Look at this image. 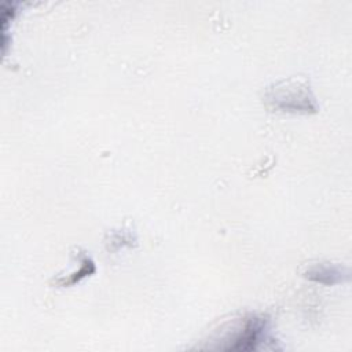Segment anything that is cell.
<instances>
[{
	"label": "cell",
	"mask_w": 352,
	"mask_h": 352,
	"mask_svg": "<svg viewBox=\"0 0 352 352\" xmlns=\"http://www.w3.org/2000/svg\"><path fill=\"white\" fill-rule=\"evenodd\" d=\"M301 87L300 82H296L294 80H290L285 82L282 87L275 85V89H272L268 99L274 103V107L283 109V110H304L309 111L314 110V98L311 96L309 89L304 87L300 92L297 89Z\"/></svg>",
	"instance_id": "obj_1"
},
{
	"label": "cell",
	"mask_w": 352,
	"mask_h": 352,
	"mask_svg": "<svg viewBox=\"0 0 352 352\" xmlns=\"http://www.w3.org/2000/svg\"><path fill=\"white\" fill-rule=\"evenodd\" d=\"M265 329V322L261 318L250 316L245 319L243 326L231 338L227 340L228 345L224 349L231 351H249L254 349L261 341Z\"/></svg>",
	"instance_id": "obj_2"
}]
</instances>
